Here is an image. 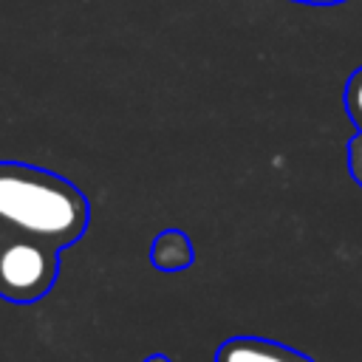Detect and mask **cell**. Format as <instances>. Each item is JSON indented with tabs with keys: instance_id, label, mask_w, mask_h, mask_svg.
<instances>
[{
	"instance_id": "8",
	"label": "cell",
	"mask_w": 362,
	"mask_h": 362,
	"mask_svg": "<svg viewBox=\"0 0 362 362\" xmlns=\"http://www.w3.org/2000/svg\"><path fill=\"white\" fill-rule=\"evenodd\" d=\"M297 3H317V6H325V3H339V0H297Z\"/></svg>"
},
{
	"instance_id": "5",
	"label": "cell",
	"mask_w": 362,
	"mask_h": 362,
	"mask_svg": "<svg viewBox=\"0 0 362 362\" xmlns=\"http://www.w3.org/2000/svg\"><path fill=\"white\" fill-rule=\"evenodd\" d=\"M345 110L356 124V130L362 133V68H356L345 85Z\"/></svg>"
},
{
	"instance_id": "3",
	"label": "cell",
	"mask_w": 362,
	"mask_h": 362,
	"mask_svg": "<svg viewBox=\"0 0 362 362\" xmlns=\"http://www.w3.org/2000/svg\"><path fill=\"white\" fill-rule=\"evenodd\" d=\"M215 362H314V359L297 348H288L266 337H232L218 348Z\"/></svg>"
},
{
	"instance_id": "2",
	"label": "cell",
	"mask_w": 362,
	"mask_h": 362,
	"mask_svg": "<svg viewBox=\"0 0 362 362\" xmlns=\"http://www.w3.org/2000/svg\"><path fill=\"white\" fill-rule=\"evenodd\" d=\"M59 274V249L25 232L0 226V297L8 303L42 300Z\"/></svg>"
},
{
	"instance_id": "1",
	"label": "cell",
	"mask_w": 362,
	"mask_h": 362,
	"mask_svg": "<svg viewBox=\"0 0 362 362\" xmlns=\"http://www.w3.org/2000/svg\"><path fill=\"white\" fill-rule=\"evenodd\" d=\"M88 221V198L68 178L42 167L0 161V226L65 249L85 235Z\"/></svg>"
},
{
	"instance_id": "7",
	"label": "cell",
	"mask_w": 362,
	"mask_h": 362,
	"mask_svg": "<svg viewBox=\"0 0 362 362\" xmlns=\"http://www.w3.org/2000/svg\"><path fill=\"white\" fill-rule=\"evenodd\" d=\"M144 362H173L170 356H164V354H153V356H147Z\"/></svg>"
},
{
	"instance_id": "6",
	"label": "cell",
	"mask_w": 362,
	"mask_h": 362,
	"mask_svg": "<svg viewBox=\"0 0 362 362\" xmlns=\"http://www.w3.org/2000/svg\"><path fill=\"white\" fill-rule=\"evenodd\" d=\"M348 173H351V178L362 189V133H356L348 141Z\"/></svg>"
},
{
	"instance_id": "4",
	"label": "cell",
	"mask_w": 362,
	"mask_h": 362,
	"mask_svg": "<svg viewBox=\"0 0 362 362\" xmlns=\"http://www.w3.org/2000/svg\"><path fill=\"white\" fill-rule=\"evenodd\" d=\"M192 260H195L192 240L181 229H164L150 243V263L158 272H181L192 266Z\"/></svg>"
}]
</instances>
